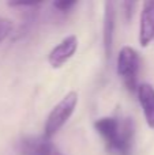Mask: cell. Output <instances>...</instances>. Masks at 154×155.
Masks as SVG:
<instances>
[{"instance_id": "5b68a950", "label": "cell", "mask_w": 154, "mask_h": 155, "mask_svg": "<svg viewBox=\"0 0 154 155\" xmlns=\"http://www.w3.org/2000/svg\"><path fill=\"white\" fill-rule=\"evenodd\" d=\"M78 49L76 35H68L60 44H57L48 54V63L52 68H60L75 54Z\"/></svg>"}, {"instance_id": "7a4b0ae2", "label": "cell", "mask_w": 154, "mask_h": 155, "mask_svg": "<svg viewBox=\"0 0 154 155\" xmlns=\"http://www.w3.org/2000/svg\"><path fill=\"white\" fill-rule=\"evenodd\" d=\"M76 105H78V93L70 91L65 94L46 117L45 125H44V136L52 139L74 114Z\"/></svg>"}, {"instance_id": "30bf717a", "label": "cell", "mask_w": 154, "mask_h": 155, "mask_svg": "<svg viewBox=\"0 0 154 155\" xmlns=\"http://www.w3.org/2000/svg\"><path fill=\"white\" fill-rule=\"evenodd\" d=\"M52 5H53L59 12H68L71 8L76 5V2H55Z\"/></svg>"}, {"instance_id": "6da1fadb", "label": "cell", "mask_w": 154, "mask_h": 155, "mask_svg": "<svg viewBox=\"0 0 154 155\" xmlns=\"http://www.w3.org/2000/svg\"><path fill=\"white\" fill-rule=\"evenodd\" d=\"M94 129L105 143L111 155H131L135 142V121L132 117L106 116L95 120Z\"/></svg>"}, {"instance_id": "8fae6325", "label": "cell", "mask_w": 154, "mask_h": 155, "mask_svg": "<svg viewBox=\"0 0 154 155\" xmlns=\"http://www.w3.org/2000/svg\"><path fill=\"white\" fill-rule=\"evenodd\" d=\"M135 3L134 2H126L123 3V7L126 8V16H127V19L132 18V14H134V8H135Z\"/></svg>"}, {"instance_id": "8992f818", "label": "cell", "mask_w": 154, "mask_h": 155, "mask_svg": "<svg viewBox=\"0 0 154 155\" xmlns=\"http://www.w3.org/2000/svg\"><path fill=\"white\" fill-rule=\"evenodd\" d=\"M154 41V2H145L139 23V44L147 46Z\"/></svg>"}, {"instance_id": "52a82bcc", "label": "cell", "mask_w": 154, "mask_h": 155, "mask_svg": "<svg viewBox=\"0 0 154 155\" xmlns=\"http://www.w3.org/2000/svg\"><path fill=\"white\" fill-rule=\"evenodd\" d=\"M136 95L147 125L154 129V87L149 83H142L138 86Z\"/></svg>"}, {"instance_id": "277c9868", "label": "cell", "mask_w": 154, "mask_h": 155, "mask_svg": "<svg viewBox=\"0 0 154 155\" xmlns=\"http://www.w3.org/2000/svg\"><path fill=\"white\" fill-rule=\"evenodd\" d=\"M22 155H62L51 139L42 136H26L19 142Z\"/></svg>"}, {"instance_id": "9c48e42d", "label": "cell", "mask_w": 154, "mask_h": 155, "mask_svg": "<svg viewBox=\"0 0 154 155\" xmlns=\"http://www.w3.org/2000/svg\"><path fill=\"white\" fill-rule=\"evenodd\" d=\"M14 30V23L8 18L0 16V44L5 41L11 35Z\"/></svg>"}, {"instance_id": "ba28073f", "label": "cell", "mask_w": 154, "mask_h": 155, "mask_svg": "<svg viewBox=\"0 0 154 155\" xmlns=\"http://www.w3.org/2000/svg\"><path fill=\"white\" fill-rule=\"evenodd\" d=\"M113 34H115V5L112 2L105 3L104 12V52L105 57L111 59L113 49Z\"/></svg>"}, {"instance_id": "3957f363", "label": "cell", "mask_w": 154, "mask_h": 155, "mask_svg": "<svg viewBox=\"0 0 154 155\" xmlns=\"http://www.w3.org/2000/svg\"><path fill=\"white\" fill-rule=\"evenodd\" d=\"M141 70V56L131 46H123L117 54L116 71L131 93L138 90V74Z\"/></svg>"}]
</instances>
